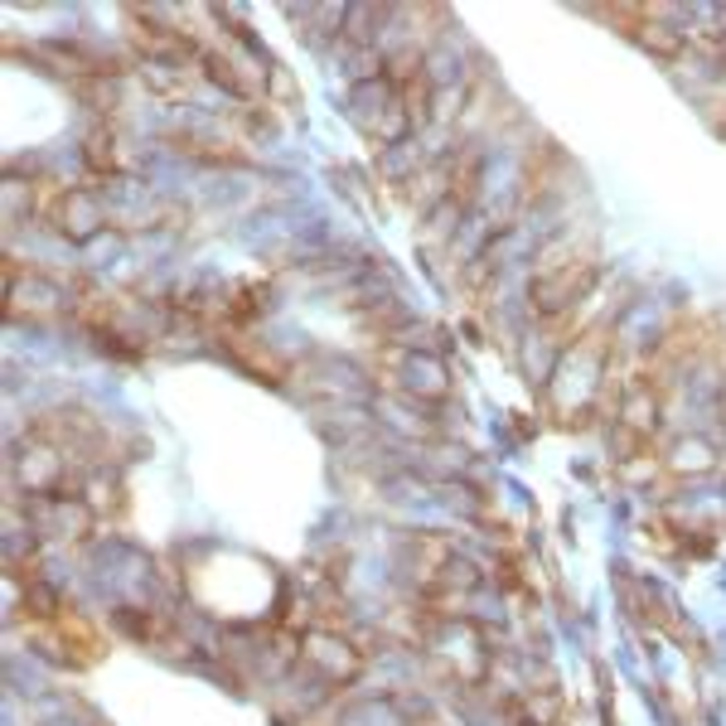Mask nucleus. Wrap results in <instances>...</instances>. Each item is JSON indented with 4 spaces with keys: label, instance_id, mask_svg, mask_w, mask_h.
Instances as JSON below:
<instances>
[{
    "label": "nucleus",
    "instance_id": "f257e3e1",
    "mask_svg": "<svg viewBox=\"0 0 726 726\" xmlns=\"http://www.w3.org/2000/svg\"><path fill=\"white\" fill-rule=\"evenodd\" d=\"M596 282V257H576V262H557L547 266V272L533 276L528 296H533V310L538 316H557V310H567L572 300L586 296V286Z\"/></svg>",
    "mask_w": 726,
    "mask_h": 726
},
{
    "label": "nucleus",
    "instance_id": "f03ea898",
    "mask_svg": "<svg viewBox=\"0 0 726 726\" xmlns=\"http://www.w3.org/2000/svg\"><path fill=\"white\" fill-rule=\"evenodd\" d=\"M44 218L53 223V233L69 242H93L97 233L107 228V204L93 194V189H69L63 185L59 194L49 199V209H44Z\"/></svg>",
    "mask_w": 726,
    "mask_h": 726
},
{
    "label": "nucleus",
    "instance_id": "7ed1b4c3",
    "mask_svg": "<svg viewBox=\"0 0 726 726\" xmlns=\"http://www.w3.org/2000/svg\"><path fill=\"white\" fill-rule=\"evenodd\" d=\"M29 523L39 533H49V538H83L93 528V509L69 495H39L29 499Z\"/></svg>",
    "mask_w": 726,
    "mask_h": 726
},
{
    "label": "nucleus",
    "instance_id": "20e7f679",
    "mask_svg": "<svg viewBox=\"0 0 726 726\" xmlns=\"http://www.w3.org/2000/svg\"><path fill=\"white\" fill-rule=\"evenodd\" d=\"M83 165L93 175H103V180H117L121 175V151H117V136H111L107 127H93L83 136Z\"/></svg>",
    "mask_w": 726,
    "mask_h": 726
},
{
    "label": "nucleus",
    "instance_id": "39448f33",
    "mask_svg": "<svg viewBox=\"0 0 726 726\" xmlns=\"http://www.w3.org/2000/svg\"><path fill=\"white\" fill-rule=\"evenodd\" d=\"M644 44V49L654 53V59H664V63H674V59H683V49H688V29H678V25H664V20H644L640 25V35H634Z\"/></svg>",
    "mask_w": 726,
    "mask_h": 726
},
{
    "label": "nucleus",
    "instance_id": "423d86ee",
    "mask_svg": "<svg viewBox=\"0 0 726 726\" xmlns=\"http://www.w3.org/2000/svg\"><path fill=\"white\" fill-rule=\"evenodd\" d=\"M175 151L189 155V160H209V165H242L248 155L228 151L223 141H204V136H175Z\"/></svg>",
    "mask_w": 726,
    "mask_h": 726
},
{
    "label": "nucleus",
    "instance_id": "0eeeda50",
    "mask_svg": "<svg viewBox=\"0 0 726 726\" xmlns=\"http://www.w3.org/2000/svg\"><path fill=\"white\" fill-rule=\"evenodd\" d=\"M141 78H145V87H151V93L170 97V103H180V97L189 93V87H185V69H175V63H141Z\"/></svg>",
    "mask_w": 726,
    "mask_h": 726
},
{
    "label": "nucleus",
    "instance_id": "6e6552de",
    "mask_svg": "<svg viewBox=\"0 0 726 726\" xmlns=\"http://www.w3.org/2000/svg\"><path fill=\"white\" fill-rule=\"evenodd\" d=\"M73 93L83 97V103L93 107V111H111V107H117V87H111L107 78H78Z\"/></svg>",
    "mask_w": 726,
    "mask_h": 726
},
{
    "label": "nucleus",
    "instance_id": "1a4fd4ad",
    "mask_svg": "<svg viewBox=\"0 0 726 726\" xmlns=\"http://www.w3.org/2000/svg\"><path fill=\"white\" fill-rule=\"evenodd\" d=\"M624 417H630L634 427H644V421L654 427V397H644V388H640V393H634L630 402H624Z\"/></svg>",
    "mask_w": 726,
    "mask_h": 726
},
{
    "label": "nucleus",
    "instance_id": "9d476101",
    "mask_svg": "<svg viewBox=\"0 0 726 726\" xmlns=\"http://www.w3.org/2000/svg\"><path fill=\"white\" fill-rule=\"evenodd\" d=\"M722 127H726V111H722Z\"/></svg>",
    "mask_w": 726,
    "mask_h": 726
}]
</instances>
